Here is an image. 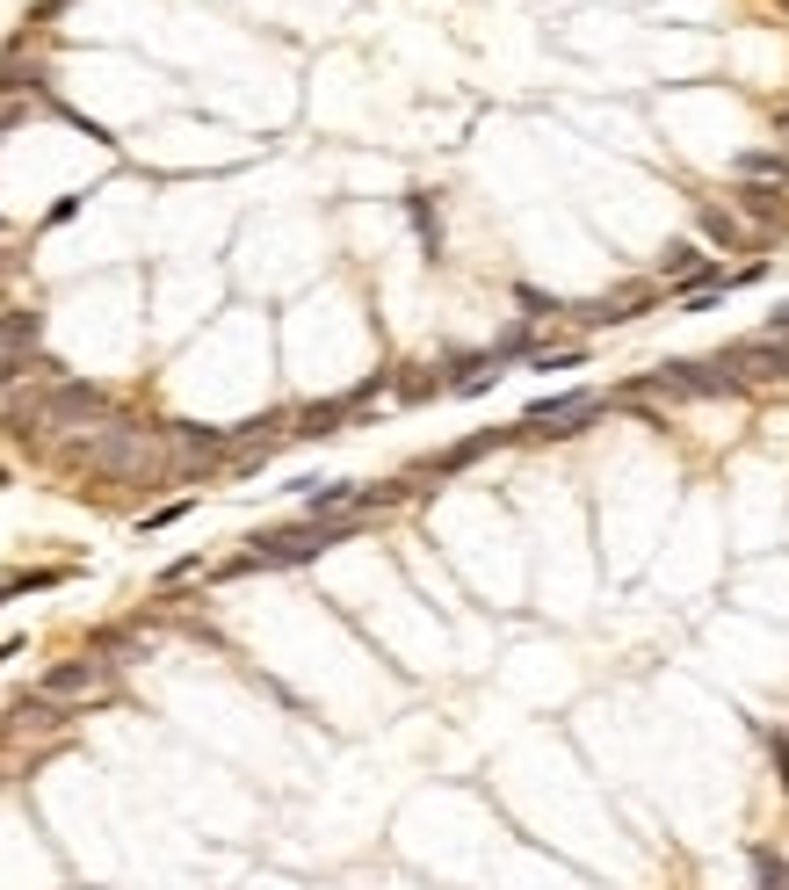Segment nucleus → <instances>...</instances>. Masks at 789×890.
Segmentation results:
<instances>
[{
	"label": "nucleus",
	"instance_id": "2",
	"mask_svg": "<svg viewBox=\"0 0 789 890\" xmlns=\"http://www.w3.org/2000/svg\"><path fill=\"white\" fill-rule=\"evenodd\" d=\"M355 536V521H305V529H276V536H261L247 558H232L225 565V579H239V572H276V565H312L319 550H333V543H348Z\"/></svg>",
	"mask_w": 789,
	"mask_h": 890
},
{
	"label": "nucleus",
	"instance_id": "1",
	"mask_svg": "<svg viewBox=\"0 0 789 890\" xmlns=\"http://www.w3.org/2000/svg\"><path fill=\"white\" fill-rule=\"evenodd\" d=\"M15 435H37V427H102L109 420V391L102 384H44L8 406Z\"/></svg>",
	"mask_w": 789,
	"mask_h": 890
},
{
	"label": "nucleus",
	"instance_id": "14",
	"mask_svg": "<svg viewBox=\"0 0 789 890\" xmlns=\"http://www.w3.org/2000/svg\"><path fill=\"white\" fill-rule=\"evenodd\" d=\"M15 652H22V644H15V637H8V644H0V659H15Z\"/></svg>",
	"mask_w": 789,
	"mask_h": 890
},
{
	"label": "nucleus",
	"instance_id": "4",
	"mask_svg": "<svg viewBox=\"0 0 789 890\" xmlns=\"http://www.w3.org/2000/svg\"><path fill=\"white\" fill-rule=\"evenodd\" d=\"M102 688H109V666H102V659H66V666H51V673H44V688H37V695L66 702V695H102Z\"/></svg>",
	"mask_w": 789,
	"mask_h": 890
},
{
	"label": "nucleus",
	"instance_id": "5",
	"mask_svg": "<svg viewBox=\"0 0 789 890\" xmlns=\"http://www.w3.org/2000/svg\"><path fill=\"white\" fill-rule=\"evenodd\" d=\"M37 333H44V312L8 304V312H0V355H29V348H37Z\"/></svg>",
	"mask_w": 789,
	"mask_h": 890
},
{
	"label": "nucleus",
	"instance_id": "8",
	"mask_svg": "<svg viewBox=\"0 0 789 890\" xmlns=\"http://www.w3.org/2000/svg\"><path fill=\"white\" fill-rule=\"evenodd\" d=\"M703 232L717 239V247H739V218H732V210H717V203H703Z\"/></svg>",
	"mask_w": 789,
	"mask_h": 890
},
{
	"label": "nucleus",
	"instance_id": "13",
	"mask_svg": "<svg viewBox=\"0 0 789 890\" xmlns=\"http://www.w3.org/2000/svg\"><path fill=\"white\" fill-rule=\"evenodd\" d=\"M782 333H789V304H782V312L768 319V341H782Z\"/></svg>",
	"mask_w": 789,
	"mask_h": 890
},
{
	"label": "nucleus",
	"instance_id": "12",
	"mask_svg": "<svg viewBox=\"0 0 789 890\" xmlns=\"http://www.w3.org/2000/svg\"><path fill=\"white\" fill-rule=\"evenodd\" d=\"M522 312H529V319H551V312H558V304H551V297H543V290H522Z\"/></svg>",
	"mask_w": 789,
	"mask_h": 890
},
{
	"label": "nucleus",
	"instance_id": "15",
	"mask_svg": "<svg viewBox=\"0 0 789 890\" xmlns=\"http://www.w3.org/2000/svg\"><path fill=\"white\" fill-rule=\"evenodd\" d=\"M775 124H782V131H789V102H782V109H775Z\"/></svg>",
	"mask_w": 789,
	"mask_h": 890
},
{
	"label": "nucleus",
	"instance_id": "7",
	"mask_svg": "<svg viewBox=\"0 0 789 890\" xmlns=\"http://www.w3.org/2000/svg\"><path fill=\"white\" fill-rule=\"evenodd\" d=\"M500 442H507V435H471V442H457V449H442V456H435V471H464V464H478V456H485V449H500Z\"/></svg>",
	"mask_w": 789,
	"mask_h": 890
},
{
	"label": "nucleus",
	"instance_id": "17",
	"mask_svg": "<svg viewBox=\"0 0 789 890\" xmlns=\"http://www.w3.org/2000/svg\"><path fill=\"white\" fill-rule=\"evenodd\" d=\"M0 601H8V594H0Z\"/></svg>",
	"mask_w": 789,
	"mask_h": 890
},
{
	"label": "nucleus",
	"instance_id": "9",
	"mask_svg": "<svg viewBox=\"0 0 789 890\" xmlns=\"http://www.w3.org/2000/svg\"><path fill=\"white\" fill-rule=\"evenodd\" d=\"M753 869H761V890H789V862H775L768 847H753Z\"/></svg>",
	"mask_w": 789,
	"mask_h": 890
},
{
	"label": "nucleus",
	"instance_id": "3",
	"mask_svg": "<svg viewBox=\"0 0 789 890\" xmlns=\"http://www.w3.org/2000/svg\"><path fill=\"white\" fill-rule=\"evenodd\" d=\"M717 370L732 384H782L789 377V341H768V333H761V341H732L717 355Z\"/></svg>",
	"mask_w": 789,
	"mask_h": 890
},
{
	"label": "nucleus",
	"instance_id": "6",
	"mask_svg": "<svg viewBox=\"0 0 789 890\" xmlns=\"http://www.w3.org/2000/svg\"><path fill=\"white\" fill-rule=\"evenodd\" d=\"M739 210H746L753 225H782V189H775V181H746V189H739Z\"/></svg>",
	"mask_w": 789,
	"mask_h": 890
},
{
	"label": "nucleus",
	"instance_id": "16",
	"mask_svg": "<svg viewBox=\"0 0 789 890\" xmlns=\"http://www.w3.org/2000/svg\"><path fill=\"white\" fill-rule=\"evenodd\" d=\"M0 312H8V297H0Z\"/></svg>",
	"mask_w": 789,
	"mask_h": 890
},
{
	"label": "nucleus",
	"instance_id": "11",
	"mask_svg": "<svg viewBox=\"0 0 789 890\" xmlns=\"http://www.w3.org/2000/svg\"><path fill=\"white\" fill-rule=\"evenodd\" d=\"M29 370H37V362H29V355H0V391H8V384H22Z\"/></svg>",
	"mask_w": 789,
	"mask_h": 890
},
{
	"label": "nucleus",
	"instance_id": "10",
	"mask_svg": "<svg viewBox=\"0 0 789 890\" xmlns=\"http://www.w3.org/2000/svg\"><path fill=\"white\" fill-rule=\"evenodd\" d=\"M406 210H413V225H420V239H428V254L442 247V232H435V210H428V196H406Z\"/></svg>",
	"mask_w": 789,
	"mask_h": 890
}]
</instances>
